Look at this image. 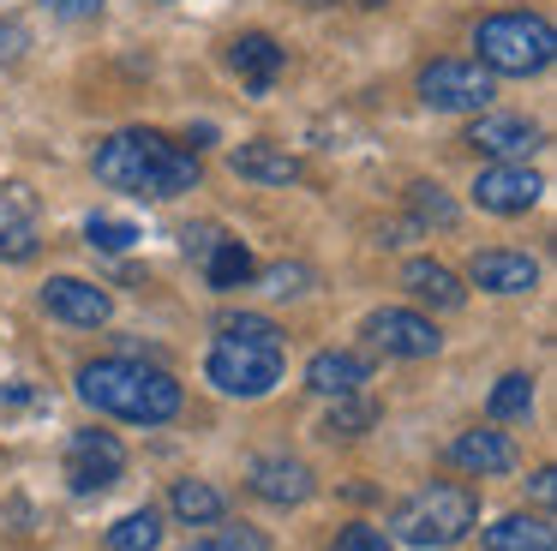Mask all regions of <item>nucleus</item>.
Here are the masks:
<instances>
[{
    "instance_id": "obj_13",
    "label": "nucleus",
    "mask_w": 557,
    "mask_h": 551,
    "mask_svg": "<svg viewBox=\"0 0 557 551\" xmlns=\"http://www.w3.org/2000/svg\"><path fill=\"white\" fill-rule=\"evenodd\" d=\"M228 66L246 78V90H252V96H270L276 72L288 66V48H282L276 36H264V30H246V36H234V42H228Z\"/></svg>"
},
{
    "instance_id": "obj_22",
    "label": "nucleus",
    "mask_w": 557,
    "mask_h": 551,
    "mask_svg": "<svg viewBox=\"0 0 557 551\" xmlns=\"http://www.w3.org/2000/svg\"><path fill=\"white\" fill-rule=\"evenodd\" d=\"M162 546V515L157 510H133L109 527V551H157Z\"/></svg>"
},
{
    "instance_id": "obj_28",
    "label": "nucleus",
    "mask_w": 557,
    "mask_h": 551,
    "mask_svg": "<svg viewBox=\"0 0 557 551\" xmlns=\"http://www.w3.org/2000/svg\"><path fill=\"white\" fill-rule=\"evenodd\" d=\"M330 551H396V539H389L384 527H366V522H354V527H342V534L330 539Z\"/></svg>"
},
{
    "instance_id": "obj_10",
    "label": "nucleus",
    "mask_w": 557,
    "mask_h": 551,
    "mask_svg": "<svg viewBox=\"0 0 557 551\" xmlns=\"http://www.w3.org/2000/svg\"><path fill=\"white\" fill-rule=\"evenodd\" d=\"M42 311L73 323V330H97V323H109L114 299H109V287L85 282V276H49L42 282Z\"/></svg>"
},
{
    "instance_id": "obj_35",
    "label": "nucleus",
    "mask_w": 557,
    "mask_h": 551,
    "mask_svg": "<svg viewBox=\"0 0 557 551\" xmlns=\"http://www.w3.org/2000/svg\"><path fill=\"white\" fill-rule=\"evenodd\" d=\"M552 491H557V474H552V467H540V474H533V498L552 503Z\"/></svg>"
},
{
    "instance_id": "obj_2",
    "label": "nucleus",
    "mask_w": 557,
    "mask_h": 551,
    "mask_svg": "<svg viewBox=\"0 0 557 551\" xmlns=\"http://www.w3.org/2000/svg\"><path fill=\"white\" fill-rule=\"evenodd\" d=\"M78 395L97 414H114L126 426H169L181 414V383L150 359H90L78 366Z\"/></svg>"
},
{
    "instance_id": "obj_34",
    "label": "nucleus",
    "mask_w": 557,
    "mask_h": 551,
    "mask_svg": "<svg viewBox=\"0 0 557 551\" xmlns=\"http://www.w3.org/2000/svg\"><path fill=\"white\" fill-rule=\"evenodd\" d=\"M216 240H222V234H216L210 222H205V228H186V252H198V258H205V252L216 246Z\"/></svg>"
},
{
    "instance_id": "obj_25",
    "label": "nucleus",
    "mask_w": 557,
    "mask_h": 551,
    "mask_svg": "<svg viewBox=\"0 0 557 551\" xmlns=\"http://www.w3.org/2000/svg\"><path fill=\"white\" fill-rule=\"evenodd\" d=\"M222 335H228V342H246V347H282V330L264 311H234V318H222Z\"/></svg>"
},
{
    "instance_id": "obj_8",
    "label": "nucleus",
    "mask_w": 557,
    "mask_h": 551,
    "mask_svg": "<svg viewBox=\"0 0 557 551\" xmlns=\"http://www.w3.org/2000/svg\"><path fill=\"white\" fill-rule=\"evenodd\" d=\"M360 335L377 347V354H389V359H432L437 342H444L432 318H420V311H401V306L372 311V318L360 323Z\"/></svg>"
},
{
    "instance_id": "obj_32",
    "label": "nucleus",
    "mask_w": 557,
    "mask_h": 551,
    "mask_svg": "<svg viewBox=\"0 0 557 551\" xmlns=\"http://www.w3.org/2000/svg\"><path fill=\"white\" fill-rule=\"evenodd\" d=\"M25 42H30V36H25V24H18V19L0 24V66H13V60L25 54Z\"/></svg>"
},
{
    "instance_id": "obj_19",
    "label": "nucleus",
    "mask_w": 557,
    "mask_h": 551,
    "mask_svg": "<svg viewBox=\"0 0 557 551\" xmlns=\"http://www.w3.org/2000/svg\"><path fill=\"white\" fill-rule=\"evenodd\" d=\"M480 539H485V551H557L552 515H528V510H516V515H504V522H492Z\"/></svg>"
},
{
    "instance_id": "obj_14",
    "label": "nucleus",
    "mask_w": 557,
    "mask_h": 551,
    "mask_svg": "<svg viewBox=\"0 0 557 551\" xmlns=\"http://www.w3.org/2000/svg\"><path fill=\"white\" fill-rule=\"evenodd\" d=\"M473 287H485V294H533L540 287V264L528 258V252H473L468 264Z\"/></svg>"
},
{
    "instance_id": "obj_9",
    "label": "nucleus",
    "mask_w": 557,
    "mask_h": 551,
    "mask_svg": "<svg viewBox=\"0 0 557 551\" xmlns=\"http://www.w3.org/2000/svg\"><path fill=\"white\" fill-rule=\"evenodd\" d=\"M545 180L533 174L528 162H492L480 168V180H473V204L492 216H528L533 204H540Z\"/></svg>"
},
{
    "instance_id": "obj_7",
    "label": "nucleus",
    "mask_w": 557,
    "mask_h": 551,
    "mask_svg": "<svg viewBox=\"0 0 557 551\" xmlns=\"http://www.w3.org/2000/svg\"><path fill=\"white\" fill-rule=\"evenodd\" d=\"M121 474H126V450H121L114 431H73V438H66V486H73L78 498L109 491Z\"/></svg>"
},
{
    "instance_id": "obj_3",
    "label": "nucleus",
    "mask_w": 557,
    "mask_h": 551,
    "mask_svg": "<svg viewBox=\"0 0 557 551\" xmlns=\"http://www.w3.org/2000/svg\"><path fill=\"white\" fill-rule=\"evenodd\" d=\"M480 527V498L456 479H432V486L408 491L389 515V539L401 546H420V551H444V546H461V539Z\"/></svg>"
},
{
    "instance_id": "obj_6",
    "label": "nucleus",
    "mask_w": 557,
    "mask_h": 551,
    "mask_svg": "<svg viewBox=\"0 0 557 551\" xmlns=\"http://www.w3.org/2000/svg\"><path fill=\"white\" fill-rule=\"evenodd\" d=\"M492 96H497V84L480 60H432L420 72V102L437 108V114H485Z\"/></svg>"
},
{
    "instance_id": "obj_33",
    "label": "nucleus",
    "mask_w": 557,
    "mask_h": 551,
    "mask_svg": "<svg viewBox=\"0 0 557 551\" xmlns=\"http://www.w3.org/2000/svg\"><path fill=\"white\" fill-rule=\"evenodd\" d=\"M49 12H61V19H97L102 0H42Z\"/></svg>"
},
{
    "instance_id": "obj_23",
    "label": "nucleus",
    "mask_w": 557,
    "mask_h": 551,
    "mask_svg": "<svg viewBox=\"0 0 557 551\" xmlns=\"http://www.w3.org/2000/svg\"><path fill=\"white\" fill-rule=\"evenodd\" d=\"M372 426H377V402H366L360 390L336 395V407H330V419H324L330 438H360V431H372Z\"/></svg>"
},
{
    "instance_id": "obj_15",
    "label": "nucleus",
    "mask_w": 557,
    "mask_h": 551,
    "mask_svg": "<svg viewBox=\"0 0 557 551\" xmlns=\"http://www.w3.org/2000/svg\"><path fill=\"white\" fill-rule=\"evenodd\" d=\"M228 168H234L240 180H252V186H294V180L306 174V168H300V156H294V150H282V144H270V138L240 144V150L228 156Z\"/></svg>"
},
{
    "instance_id": "obj_27",
    "label": "nucleus",
    "mask_w": 557,
    "mask_h": 551,
    "mask_svg": "<svg viewBox=\"0 0 557 551\" xmlns=\"http://www.w3.org/2000/svg\"><path fill=\"white\" fill-rule=\"evenodd\" d=\"M408 204H413V216H420V222H432V228H449V222H456V204H449L437 186H425V180L408 192Z\"/></svg>"
},
{
    "instance_id": "obj_16",
    "label": "nucleus",
    "mask_w": 557,
    "mask_h": 551,
    "mask_svg": "<svg viewBox=\"0 0 557 551\" xmlns=\"http://www.w3.org/2000/svg\"><path fill=\"white\" fill-rule=\"evenodd\" d=\"M449 462L461 467V474H473V479H497V474H509L516 467V450H509V438L504 431H461V438H449Z\"/></svg>"
},
{
    "instance_id": "obj_21",
    "label": "nucleus",
    "mask_w": 557,
    "mask_h": 551,
    "mask_svg": "<svg viewBox=\"0 0 557 551\" xmlns=\"http://www.w3.org/2000/svg\"><path fill=\"white\" fill-rule=\"evenodd\" d=\"M205 276L216 294H234V287L252 282V252L240 246V240H216V246L205 252Z\"/></svg>"
},
{
    "instance_id": "obj_17",
    "label": "nucleus",
    "mask_w": 557,
    "mask_h": 551,
    "mask_svg": "<svg viewBox=\"0 0 557 551\" xmlns=\"http://www.w3.org/2000/svg\"><path fill=\"white\" fill-rule=\"evenodd\" d=\"M366 378H372V366H366L360 354H348V347H324V354H312V366H306V390L324 395V402L354 395Z\"/></svg>"
},
{
    "instance_id": "obj_29",
    "label": "nucleus",
    "mask_w": 557,
    "mask_h": 551,
    "mask_svg": "<svg viewBox=\"0 0 557 551\" xmlns=\"http://www.w3.org/2000/svg\"><path fill=\"white\" fill-rule=\"evenodd\" d=\"M0 258H7V264H30V258H37V228H30V222H0Z\"/></svg>"
},
{
    "instance_id": "obj_36",
    "label": "nucleus",
    "mask_w": 557,
    "mask_h": 551,
    "mask_svg": "<svg viewBox=\"0 0 557 551\" xmlns=\"http://www.w3.org/2000/svg\"><path fill=\"white\" fill-rule=\"evenodd\" d=\"M300 7H330V0H300Z\"/></svg>"
},
{
    "instance_id": "obj_5",
    "label": "nucleus",
    "mask_w": 557,
    "mask_h": 551,
    "mask_svg": "<svg viewBox=\"0 0 557 551\" xmlns=\"http://www.w3.org/2000/svg\"><path fill=\"white\" fill-rule=\"evenodd\" d=\"M205 378L216 383L222 395H240V402H258L282 383V347H246L222 335L205 359Z\"/></svg>"
},
{
    "instance_id": "obj_18",
    "label": "nucleus",
    "mask_w": 557,
    "mask_h": 551,
    "mask_svg": "<svg viewBox=\"0 0 557 551\" xmlns=\"http://www.w3.org/2000/svg\"><path fill=\"white\" fill-rule=\"evenodd\" d=\"M401 287H408L413 299H425V306H437V311H461V306H468L461 276L449 270V264H437V258H413L408 270H401Z\"/></svg>"
},
{
    "instance_id": "obj_11",
    "label": "nucleus",
    "mask_w": 557,
    "mask_h": 551,
    "mask_svg": "<svg viewBox=\"0 0 557 551\" xmlns=\"http://www.w3.org/2000/svg\"><path fill=\"white\" fill-rule=\"evenodd\" d=\"M540 138L545 132L521 114H473V126H468V144L480 156H497V162H528L540 150Z\"/></svg>"
},
{
    "instance_id": "obj_4",
    "label": "nucleus",
    "mask_w": 557,
    "mask_h": 551,
    "mask_svg": "<svg viewBox=\"0 0 557 551\" xmlns=\"http://www.w3.org/2000/svg\"><path fill=\"white\" fill-rule=\"evenodd\" d=\"M473 48H480V66L492 78H533V72L552 66L557 36L540 12H492L473 30Z\"/></svg>"
},
{
    "instance_id": "obj_31",
    "label": "nucleus",
    "mask_w": 557,
    "mask_h": 551,
    "mask_svg": "<svg viewBox=\"0 0 557 551\" xmlns=\"http://www.w3.org/2000/svg\"><path fill=\"white\" fill-rule=\"evenodd\" d=\"M186 551H270V546L252 534V527H228V534H216V539H198V546H186Z\"/></svg>"
},
{
    "instance_id": "obj_12",
    "label": "nucleus",
    "mask_w": 557,
    "mask_h": 551,
    "mask_svg": "<svg viewBox=\"0 0 557 551\" xmlns=\"http://www.w3.org/2000/svg\"><path fill=\"white\" fill-rule=\"evenodd\" d=\"M246 486H252V498L288 510V503H306V498H312L318 479H312V467H306L300 455H258L252 474H246Z\"/></svg>"
},
{
    "instance_id": "obj_24",
    "label": "nucleus",
    "mask_w": 557,
    "mask_h": 551,
    "mask_svg": "<svg viewBox=\"0 0 557 551\" xmlns=\"http://www.w3.org/2000/svg\"><path fill=\"white\" fill-rule=\"evenodd\" d=\"M533 407V378L528 371H509V378H497L492 390V419H528Z\"/></svg>"
},
{
    "instance_id": "obj_1",
    "label": "nucleus",
    "mask_w": 557,
    "mask_h": 551,
    "mask_svg": "<svg viewBox=\"0 0 557 551\" xmlns=\"http://www.w3.org/2000/svg\"><path fill=\"white\" fill-rule=\"evenodd\" d=\"M90 168H97V180L109 192H133V198H181V192H193L205 180L198 150H186V144L162 138L150 126H126L114 138H102Z\"/></svg>"
},
{
    "instance_id": "obj_20",
    "label": "nucleus",
    "mask_w": 557,
    "mask_h": 551,
    "mask_svg": "<svg viewBox=\"0 0 557 551\" xmlns=\"http://www.w3.org/2000/svg\"><path fill=\"white\" fill-rule=\"evenodd\" d=\"M169 510L181 515L186 527H210V522H222V515H228V498H222L210 479H174Z\"/></svg>"
},
{
    "instance_id": "obj_37",
    "label": "nucleus",
    "mask_w": 557,
    "mask_h": 551,
    "mask_svg": "<svg viewBox=\"0 0 557 551\" xmlns=\"http://www.w3.org/2000/svg\"><path fill=\"white\" fill-rule=\"evenodd\" d=\"M360 7H384V0H360Z\"/></svg>"
},
{
    "instance_id": "obj_30",
    "label": "nucleus",
    "mask_w": 557,
    "mask_h": 551,
    "mask_svg": "<svg viewBox=\"0 0 557 551\" xmlns=\"http://www.w3.org/2000/svg\"><path fill=\"white\" fill-rule=\"evenodd\" d=\"M306 282H312V270H306V264H276V270H264V287H270L276 299L306 294Z\"/></svg>"
},
{
    "instance_id": "obj_26",
    "label": "nucleus",
    "mask_w": 557,
    "mask_h": 551,
    "mask_svg": "<svg viewBox=\"0 0 557 551\" xmlns=\"http://www.w3.org/2000/svg\"><path fill=\"white\" fill-rule=\"evenodd\" d=\"M85 240H90L97 252H133L138 228H133V222H114V216H90V222H85Z\"/></svg>"
}]
</instances>
